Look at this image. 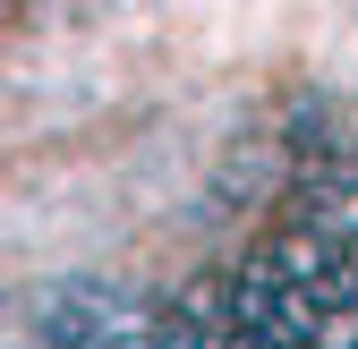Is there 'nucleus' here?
I'll return each mask as SVG.
<instances>
[{
	"mask_svg": "<svg viewBox=\"0 0 358 349\" xmlns=\"http://www.w3.org/2000/svg\"><path fill=\"white\" fill-rule=\"evenodd\" d=\"M273 145H282V170H299V179H358V137L333 128L324 111H290Z\"/></svg>",
	"mask_w": 358,
	"mask_h": 349,
	"instance_id": "obj_1",
	"label": "nucleus"
}]
</instances>
